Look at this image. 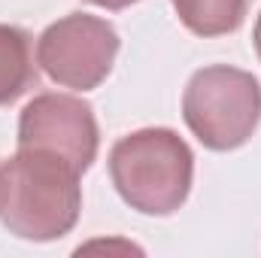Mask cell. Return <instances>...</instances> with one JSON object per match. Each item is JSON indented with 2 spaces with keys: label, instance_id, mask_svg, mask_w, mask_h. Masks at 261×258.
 <instances>
[{
  "label": "cell",
  "instance_id": "obj_5",
  "mask_svg": "<svg viewBox=\"0 0 261 258\" xmlns=\"http://www.w3.org/2000/svg\"><path fill=\"white\" fill-rule=\"evenodd\" d=\"M100 146L91 104L73 94H37L18 116V149H46L85 173Z\"/></svg>",
  "mask_w": 261,
  "mask_h": 258
},
{
  "label": "cell",
  "instance_id": "obj_7",
  "mask_svg": "<svg viewBox=\"0 0 261 258\" xmlns=\"http://www.w3.org/2000/svg\"><path fill=\"white\" fill-rule=\"evenodd\" d=\"M249 0H173L179 21L197 37L234 34L246 18Z\"/></svg>",
  "mask_w": 261,
  "mask_h": 258
},
{
  "label": "cell",
  "instance_id": "obj_3",
  "mask_svg": "<svg viewBox=\"0 0 261 258\" xmlns=\"http://www.w3.org/2000/svg\"><path fill=\"white\" fill-rule=\"evenodd\" d=\"M182 119L206 149H240L261 122L258 79L228 64L197 70L182 94Z\"/></svg>",
  "mask_w": 261,
  "mask_h": 258
},
{
  "label": "cell",
  "instance_id": "obj_9",
  "mask_svg": "<svg viewBox=\"0 0 261 258\" xmlns=\"http://www.w3.org/2000/svg\"><path fill=\"white\" fill-rule=\"evenodd\" d=\"M252 43H255V52H258V58H261V12H258V18H255V31H252Z\"/></svg>",
  "mask_w": 261,
  "mask_h": 258
},
{
  "label": "cell",
  "instance_id": "obj_4",
  "mask_svg": "<svg viewBox=\"0 0 261 258\" xmlns=\"http://www.w3.org/2000/svg\"><path fill=\"white\" fill-rule=\"evenodd\" d=\"M119 55V34L107 18L70 12L49 24L37 40V64L43 73L73 91L97 88Z\"/></svg>",
  "mask_w": 261,
  "mask_h": 258
},
{
  "label": "cell",
  "instance_id": "obj_6",
  "mask_svg": "<svg viewBox=\"0 0 261 258\" xmlns=\"http://www.w3.org/2000/svg\"><path fill=\"white\" fill-rule=\"evenodd\" d=\"M31 85H37L31 34L15 24H0V107L18 100Z\"/></svg>",
  "mask_w": 261,
  "mask_h": 258
},
{
  "label": "cell",
  "instance_id": "obj_8",
  "mask_svg": "<svg viewBox=\"0 0 261 258\" xmlns=\"http://www.w3.org/2000/svg\"><path fill=\"white\" fill-rule=\"evenodd\" d=\"M94 6H103V9H125L130 3H140V0H88Z\"/></svg>",
  "mask_w": 261,
  "mask_h": 258
},
{
  "label": "cell",
  "instance_id": "obj_2",
  "mask_svg": "<svg viewBox=\"0 0 261 258\" xmlns=\"http://www.w3.org/2000/svg\"><path fill=\"white\" fill-rule=\"evenodd\" d=\"M110 176L119 197L143 216H173L192 192L195 155L170 128H143L110 152Z\"/></svg>",
  "mask_w": 261,
  "mask_h": 258
},
{
  "label": "cell",
  "instance_id": "obj_1",
  "mask_svg": "<svg viewBox=\"0 0 261 258\" xmlns=\"http://www.w3.org/2000/svg\"><path fill=\"white\" fill-rule=\"evenodd\" d=\"M82 173L55 152L18 149L0 167V222L34 243L61 240L79 222Z\"/></svg>",
  "mask_w": 261,
  "mask_h": 258
},
{
  "label": "cell",
  "instance_id": "obj_10",
  "mask_svg": "<svg viewBox=\"0 0 261 258\" xmlns=\"http://www.w3.org/2000/svg\"><path fill=\"white\" fill-rule=\"evenodd\" d=\"M0 167H3V164H0Z\"/></svg>",
  "mask_w": 261,
  "mask_h": 258
}]
</instances>
